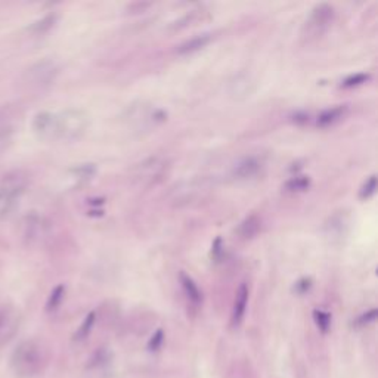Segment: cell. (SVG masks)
<instances>
[{
  "label": "cell",
  "instance_id": "cell-5",
  "mask_svg": "<svg viewBox=\"0 0 378 378\" xmlns=\"http://www.w3.org/2000/svg\"><path fill=\"white\" fill-rule=\"evenodd\" d=\"M334 17V8L326 5V3H321L318 6H315V9L312 11L309 21L306 23V31L310 36H319L322 34L328 26L331 24Z\"/></svg>",
  "mask_w": 378,
  "mask_h": 378
},
{
  "label": "cell",
  "instance_id": "cell-19",
  "mask_svg": "<svg viewBox=\"0 0 378 378\" xmlns=\"http://www.w3.org/2000/svg\"><path fill=\"white\" fill-rule=\"evenodd\" d=\"M64 285H58L54 291H52V294H51V297H49V301H48V310H55L59 304H61V301H62V297H64Z\"/></svg>",
  "mask_w": 378,
  "mask_h": 378
},
{
  "label": "cell",
  "instance_id": "cell-11",
  "mask_svg": "<svg viewBox=\"0 0 378 378\" xmlns=\"http://www.w3.org/2000/svg\"><path fill=\"white\" fill-rule=\"evenodd\" d=\"M346 111H347V107H346V105H335V107H332V108H328V109L322 111V112L318 115V118H316V126H318V127H322V129L329 127V126H332V124H335L337 121H340V120L344 117Z\"/></svg>",
  "mask_w": 378,
  "mask_h": 378
},
{
  "label": "cell",
  "instance_id": "cell-20",
  "mask_svg": "<svg viewBox=\"0 0 378 378\" xmlns=\"http://www.w3.org/2000/svg\"><path fill=\"white\" fill-rule=\"evenodd\" d=\"M368 79H369V74H365V73L353 74V76H349V77H347V79L343 81V86H344V87H353V86H359V84L365 83Z\"/></svg>",
  "mask_w": 378,
  "mask_h": 378
},
{
  "label": "cell",
  "instance_id": "cell-21",
  "mask_svg": "<svg viewBox=\"0 0 378 378\" xmlns=\"http://www.w3.org/2000/svg\"><path fill=\"white\" fill-rule=\"evenodd\" d=\"M375 319H377V309H371V310H368V312L362 313V315L356 319V322H354V324H356L357 326H365V325L372 324Z\"/></svg>",
  "mask_w": 378,
  "mask_h": 378
},
{
  "label": "cell",
  "instance_id": "cell-6",
  "mask_svg": "<svg viewBox=\"0 0 378 378\" xmlns=\"http://www.w3.org/2000/svg\"><path fill=\"white\" fill-rule=\"evenodd\" d=\"M20 319L12 307H0V346L8 343L17 332Z\"/></svg>",
  "mask_w": 378,
  "mask_h": 378
},
{
  "label": "cell",
  "instance_id": "cell-4",
  "mask_svg": "<svg viewBox=\"0 0 378 378\" xmlns=\"http://www.w3.org/2000/svg\"><path fill=\"white\" fill-rule=\"evenodd\" d=\"M18 124V112L17 109L8 104L0 107V154L12 142V137L17 132Z\"/></svg>",
  "mask_w": 378,
  "mask_h": 378
},
{
  "label": "cell",
  "instance_id": "cell-18",
  "mask_svg": "<svg viewBox=\"0 0 378 378\" xmlns=\"http://www.w3.org/2000/svg\"><path fill=\"white\" fill-rule=\"evenodd\" d=\"M375 189H377V176L372 174V176H371L369 179H366V182L362 185L360 191H359V197H360L362 200H366V198H369V197L375 192Z\"/></svg>",
  "mask_w": 378,
  "mask_h": 378
},
{
  "label": "cell",
  "instance_id": "cell-7",
  "mask_svg": "<svg viewBox=\"0 0 378 378\" xmlns=\"http://www.w3.org/2000/svg\"><path fill=\"white\" fill-rule=\"evenodd\" d=\"M28 74H30L33 84L45 86V84H49L55 79V76L58 74V68L54 62L45 61V62H39L37 65H34Z\"/></svg>",
  "mask_w": 378,
  "mask_h": 378
},
{
  "label": "cell",
  "instance_id": "cell-8",
  "mask_svg": "<svg viewBox=\"0 0 378 378\" xmlns=\"http://www.w3.org/2000/svg\"><path fill=\"white\" fill-rule=\"evenodd\" d=\"M263 167V162L257 157H247L241 160L235 167H234V177L235 179H251L260 173Z\"/></svg>",
  "mask_w": 378,
  "mask_h": 378
},
{
  "label": "cell",
  "instance_id": "cell-22",
  "mask_svg": "<svg viewBox=\"0 0 378 378\" xmlns=\"http://www.w3.org/2000/svg\"><path fill=\"white\" fill-rule=\"evenodd\" d=\"M162 341H164V332H162V329H158V331L151 337V340H149V343H148V350H151V351L158 350V349L161 347Z\"/></svg>",
  "mask_w": 378,
  "mask_h": 378
},
{
  "label": "cell",
  "instance_id": "cell-17",
  "mask_svg": "<svg viewBox=\"0 0 378 378\" xmlns=\"http://www.w3.org/2000/svg\"><path fill=\"white\" fill-rule=\"evenodd\" d=\"M313 319H315V324L319 328V331H322V332H328L329 331L331 315L328 312L316 309V310H313Z\"/></svg>",
  "mask_w": 378,
  "mask_h": 378
},
{
  "label": "cell",
  "instance_id": "cell-15",
  "mask_svg": "<svg viewBox=\"0 0 378 378\" xmlns=\"http://www.w3.org/2000/svg\"><path fill=\"white\" fill-rule=\"evenodd\" d=\"M310 186V179L307 176H296L285 182L284 191L287 192H301Z\"/></svg>",
  "mask_w": 378,
  "mask_h": 378
},
{
  "label": "cell",
  "instance_id": "cell-12",
  "mask_svg": "<svg viewBox=\"0 0 378 378\" xmlns=\"http://www.w3.org/2000/svg\"><path fill=\"white\" fill-rule=\"evenodd\" d=\"M260 229H262V220H260L256 215H251V216H248L247 219H244V220L240 223L237 232H238L240 238H243V240H251V238H254V237L259 234Z\"/></svg>",
  "mask_w": 378,
  "mask_h": 378
},
{
  "label": "cell",
  "instance_id": "cell-14",
  "mask_svg": "<svg viewBox=\"0 0 378 378\" xmlns=\"http://www.w3.org/2000/svg\"><path fill=\"white\" fill-rule=\"evenodd\" d=\"M180 282H182V287H183L188 298L191 300L194 304H200L203 301V294H201L200 288L186 273H180Z\"/></svg>",
  "mask_w": 378,
  "mask_h": 378
},
{
  "label": "cell",
  "instance_id": "cell-3",
  "mask_svg": "<svg viewBox=\"0 0 378 378\" xmlns=\"http://www.w3.org/2000/svg\"><path fill=\"white\" fill-rule=\"evenodd\" d=\"M28 185L23 171H11L0 179V220L8 219L20 204Z\"/></svg>",
  "mask_w": 378,
  "mask_h": 378
},
{
  "label": "cell",
  "instance_id": "cell-23",
  "mask_svg": "<svg viewBox=\"0 0 378 378\" xmlns=\"http://www.w3.org/2000/svg\"><path fill=\"white\" fill-rule=\"evenodd\" d=\"M107 357H108V351H107V350H104V349H101V350H98V351L93 354L90 365H93V366L104 365V363L107 362Z\"/></svg>",
  "mask_w": 378,
  "mask_h": 378
},
{
  "label": "cell",
  "instance_id": "cell-24",
  "mask_svg": "<svg viewBox=\"0 0 378 378\" xmlns=\"http://www.w3.org/2000/svg\"><path fill=\"white\" fill-rule=\"evenodd\" d=\"M310 285H312V281L310 279H300L297 284H296V293H298V294H304L309 288H310Z\"/></svg>",
  "mask_w": 378,
  "mask_h": 378
},
{
  "label": "cell",
  "instance_id": "cell-13",
  "mask_svg": "<svg viewBox=\"0 0 378 378\" xmlns=\"http://www.w3.org/2000/svg\"><path fill=\"white\" fill-rule=\"evenodd\" d=\"M210 34H200V36H195L192 39L186 40L185 43H182L179 48H177V54L180 55H188V54H192V52H197L200 51L201 48H204L209 42H210Z\"/></svg>",
  "mask_w": 378,
  "mask_h": 378
},
{
  "label": "cell",
  "instance_id": "cell-1",
  "mask_svg": "<svg viewBox=\"0 0 378 378\" xmlns=\"http://www.w3.org/2000/svg\"><path fill=\"white\" fill-rule=\"evenodd\" d=\"M89 126V117L81 109H67L59 114L40 112L36 115L33 127L42 139L74 140L79 139Z\"/></svg>",
  "mask_w": 378,
  "mask_h": 378
},
{
  "label": "cell",
  "instance_id": "cell-16",
  "mask_svg": "<svg viewBox=\"0 0 378 378\" xmlns=\"http://www.w3.org/2000/svg\"><path fill=\"white\" fill-rule=\"evenodd\" d=\"M95 321H96V313H95V312H90V313L86 316V319L83 321V324L80 325V328L77 329L74 338H76V340H83V338H86V337L90 334V331H92V328H93V325H95Z\"/></svg>",
  "mask_w": 378,
  "mask_h": 378
},
{
  "label": "cell",
  "instance_id": "cell-10",
  "mask_svg": "<svg viewBox=\"0 0 378 378\" xmlns=\"http://www.w3.org/2000/svg\"><path fill=\"white\" fill-rule=\"evenodd\" d=\"M247 303H248V288L245 284H241L237 296H235V303H234V310H232V325L234 326H240L245 310H247Z\"/></svg>",
  "mask_w": 378,
  "mask_h": 378
},
{
  "label": "cell",
  "instance_id": "cell-2",
  "mask_svg": "<svg viewBox=\"0 0 378 378\" xmlns=\"http://www.w3.org/2000/svg\"><path fill=\"white\" fill-rule=\"evenodd\" d=\"M12 369L24 378L39 375L48 365V353L36 340H24L17 346L11 356Z\"/></svg>",
  "mask_w": 378,
  "mask_h": 378
},
{
  "label": "cell",
  "instance_id": "cell-25",
  "mask_svg": "<svg viewBox=\"0 0 378 378\" xmlns=\"http://www.w3.org/2000/svg\"><path fill=\"white\" fill-rule=\"evenodd\" d=\"M294 121H297V123H307V121H309V114L297 112V114L294 115Z\"/></svg>",
  "mask_w": 378,
  "mask_h": 378
},
{
  "label": "cell",
  "instance_id": "cell-9",
  "mask_svg": "<svg viewBox=\"0 0 378 378\" xmlns=\"http://www.w3.org/2000/svg\"><path fill=\"white\" fill-rule=\"evenodd\" d=\"M165 162L160 158H151L145 162H142L137 167V174L136 177L142 179V180H155L157 177H160L162 174V171L165 170Z\"/></svg>",
  "mask_w": 378,
  "mask_h": 378
}]
</instances>
